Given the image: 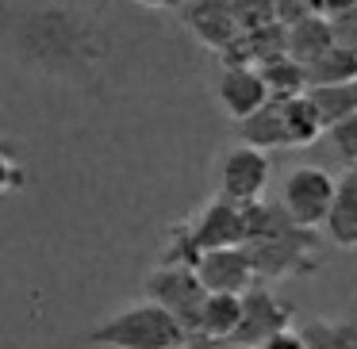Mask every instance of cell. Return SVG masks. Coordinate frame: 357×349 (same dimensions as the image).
<instances>
[{
  "label": "cell",
  "mask_w": 357,
  "mask_h": 349,
  "mask_svg": "<svg viewBox=\"0 0 357 349\" xmlns=\"http://www.w3.org/2000/svg\"><path fill=\"white\" fill-rule=\"evenodd\" d=\"M238 139L257 150H280L284 146V131H280V100H265L257 111L238 119Z\"/></svg>",
  "instance_id": "obj_16"
},
{
  "label": "cell",
  "mask_w": 357,
  "mask_h": 349,
  "mask_svg": "<svg viewBox=\"0 0 357 349\" xmlns=\"http://www.w3.org/2000/svg\"><path fill=\"white\" fill-rule=\"evenodd\" d=\"M181 16H185V27L192 31V39L200 42L204 50L211 54H223L227 47L234 42L238 35V24L231 16V4L227 0H192V4H181Z\"/></svg>",
  "instance_id": "obj_9"
},
{
  "label": "cell",
  "mask_w": 357,
  "mask_h": 349,
  "mask_svg": "<svg viewBox=\"0 0 357 349\" xmlns=\"http://www.w3.org/2000/svg\"><path fill=\"white\" fill-rule=\"evenodd\" d=\"M215 100L223 108L227 119H246L250 111H257L269 93H265V81L257 77V65H223L215 81Z\"/></svg>",
  "instance_id": "obj_10"
},
{
  "label": "cell",
  "mask_w": 357,
  "mask_h": 349,
  "mask_svg": "<svg viewBox=\"0 0 357 349\" xmlns=\"http://www.w3.org/2000/svg\"><path fill=\"white\" fill-rule=\"evenodd\" d=\"M292 318H296V307L288 300L273 295L261 284H250L238 295V323H234V330L223 338L219 349H257L269 334L292 326Z\"/></svg>",
  "instance_id": "obj_4"
},
{
  "label": "cell",
  "mask_w": 357,
  "mask_h": 349,
  "mask_svg": "<svg viewBox=\"0 0 357 349\" xmlns=\"http://www.w3.org/2000/svg\"><path fill=\"white\" fill-rule=\"evenodd\" d=\"M196 277L208 292H231V295H242L250 284H257V272H254V261L250 254L238 246H219V249H204L196 257Z\"/></svg>",
  "instance_id": "obj_8"
},
{
  "label": "cell",
  "mask_w": 357,
  "mask_h": 349,
  "mask_svg": "<svg viewBox=\"0 0 357 349\" xmlns=\"http://www.w3.org/2000/svg\"><path fill=\"white\" fill-rule=\"evenodd\" d=\"M303 96L311 100V108H315L323 131L331 123H338L342 116L357 111V81H338V85H307V88H303Z\"/></svg>",
  "instance_id": "obj_15"
},
{
  "label": "cell",
  "mask_w": 357,
  "mask_h": 349,
  "mask_svg": "<svg viewBox=\"0 0 357 349\" xmlns=\"http://www.w3.org/2000/svg\"><path fill=\"white\" fill-rule=\"evenodd\" d=\"M16 54L31 65L35 73L62 85H85L108 62V35L89 12H77L70 4H50L35 8L31 16L20 20L16 35Z\"/></svg>",
  "instance_id": "obj_1"
},
{
  "label": "cell",
  "mask_w": 357,
  "mask_h": 349,
  "mask_svg": "<svg viewBox=\"0 0 357 349\" xmlns=\"http://www.w3.org/2000/svg\"><path fill=\"white\" fill-rule=\"evenodd\" d=\"M331 27H334V42H342V47H349L357 54V0L331 20Z\"/></svg>",
  "instance_id": "obj_23"
},
{
  "label": "cell",
  "mask_w": 357,
  "mask_h": 349,
  "mask_svg": "<svg viewBox=\"0 0 357 349\" xmlns=\"http://www.w3.org/2000/svg\"><path fill=\"white\" fill-rule=\"evenodd\" d=\"M323 134L334 142V150H338L342 162H346V165H357V111L342 116L338 123H331Z\"/></svg>",
  "instance_id": "obj_21"
},
{
  "label": "cell",
  "mask_w": 357,
  "mask_h": 349,
  "mask_svg": "<svg viewBox=\"0 0 357 349\" xmlns=\"http://www.w3.org/2000/svg\"><path fill=\"white\" fill-rule=\"evenodd\" d=\"M307 85H338V81H357V54L342 42H331L315 62L303 65Z\"/></svg>",
  "instance_id": "obj_17"
},
{
  "label": "cell",
  "mask_w": 357,
  "mask_h": 349,
  "mask_svg": "<svg viewBox=\"0 0 357 349\" xmlns=\"http://www.w3.org/2000/svg\"><path fill=\"white\" fill-rule=\"evenodd\" d=\"M27 185V177H24V165L12 157V150H4L0 146V196H8V192H16V188H24Z\"/></svg>",
  "instance_id": "obj_22"
},
{
  "label": "cell",
  "mask_w": 357,
  "mask_h": 349,
  "mask_svg": "<svg viewBox=\"0 0 357 349\" xmlns=\"http://www.w3.org/2000/svg\"><path fill=\"white\" fill-rule=\"evenodd\" d=\"M257 77L265 81V93H269V100H284V96H296L307 88V73H303V65L296 62V58L288 54H277L269 58V62L257 65Z\"/></svg>",
  "instance_id": "obj_18"
},
{
  "label": "cell",
  "mask_w": 357,
  "mask_h": 349,
  "mask_svg": "<svg viewBox=\"0 0 357 349\" xmlns=\"http://www.w3.org/2000/svg\"><path fill=\"white\" fill-rule=\"evenodd\" d=\"M323 231L334 246L357 249V165H346V177L334 180V200L326 208Z\"/></svg>",
  "instance_id": "obj_11"
},
{
  "label": "cell",
  "mask_w": 357,
  "mask_h": 349,
  "mask_svg": "<svg viewBox=\"0 0 357 349\" xmlns=\"http://www.w3.org/2000/svg\"><path fill=\"white\" fill-rule=\"evenodd\" d=\"M269 150H257L238 142L234 150H227L223 162H219V196L234 203H250V200H261L265 188H269Z\"/></svg>",
  "instance_id": "obj_7"
},
{
  "label": "cell",
  "mask_w": 357,
  "mask_h": 349,
  "mask_svg": "<svg viewBox=\"0 0 357 349\" xmlns=\"http://www.w3.org/2000/svg\"><path fill=\"white\" fill-rule=\"evenodd\" d=\"M85 341L96 349H188L185 326L154 300L131 303V307L100 318Z\"/></svg>",
  "instance_id": "obj_3"
},
{
  "label": "cell",
  "mask_w": 357,
  "mask_h": 349,
  "mask_svg": "<svg viewBox=\"0 0 357 349\" xmlns=\"http://www.w3.org/2000/svg\"><path fill=\"white\" fill-rule=\"evenodd\" d=\"M142 292H146V300L162 303V307L169 311L181 326H185L188 346H192L196 315H200V303H204V295H208V288L200 284V277H196L192 265H169V261H162L146 280H142Z\"/></svg>",
  "instance_id": "obj_5"
},
{
  "label": "cell",
  "mask_w": 357,
  "mask_h": 349,
  "mask_svg": "<svg viewBox=\"0 0 357 349\" xmlns=\"http://www.w3.org/2000/svg\"><path fill=\"white\" fill-rule=\"evenodd\" d=\"M135 4H142V8H154V12H177L185 0H135Z\"/></svg>",
  "instance_id": "obj_26"
},
{
  "label": "cell",
  "mask_w": 357,
  "mask_h": 349,
  "mask_svg": "<svg viewBox=\"0 0 357 349\" xmlns=\"http://www.w3.org/2000/svg\"><path fill=\"white\" fill-rule=\"evenodd\" d=\"M227 4H231V16L238 24V31H254V27H265L277 20L273 0H227Z\"/></svg>",
  "instance_id": "obj_20"
},
{
  "label": "cell",
  "mask_w": 357,
  "mask_h": 349,
  "mask_svg": "<svg viewBox=\"0 0 357 349\" xmlns=\"http://www.w3.org/2000/svg\"><path fill=\"white\" fill-rule=\"evenodd\" d=\"M234 323H238V295L208 292L200 303V315H196V330L188 349H219L223 338L234 330Z\"/></svg>",
  "instance_id": "obj_12"
},
{
  "label": "cell",
  "mask_w": 357,
  "mask_h": 349,
  "mask_svg": "<svg viewBox=\"0 0 357 349\" xmlns=\"http://www.w3.org/2000/svg\"><path fill=\"white\" fill-rule=\"evenodd\" d=\"M273 12L280 24H292L300 16H311V0H273Z\"/></svg>",
  "instance_id": "obj_25"
},
{
  "label": "cell",
  "mask_w": 357,
  "mask_h": 349,
  "mask_svg": "<svg viewBox=\"0 0 357 349\" xmlns=\"http://www.w3.org/2000/svg\"><path fill=\"white\" fill-rule=\"evenodd\" d=\"M242 249L254 261L257 280L311 277L323 265V242L315 226H300L280 211V203H242Z\"/></svg>",
  "instance_id": "obj_2"
},
{
  "label": "cell",
  "mask_w": 357,
  "mask_h": 349,
  "mask_svg": "<svg viewBox=\"0 0 357 349\" xmlns=\"http://www.w3.org/2000/svg\"><path fill=\"white\" fill-rule=\"evenodd\" d=\"M280 131H284V150L315 146V139L323 134V123H319L315 108H311V100L303 93L280 100Z\"/></svg>",
  "instance_id": "obj_14"
},
{
  "label": "cell",
  "mask_w": 357,
  "mask_h": 349,
  "mask_svg": "<svg viewBox=\"0 0 357 349\" xmlns=\"http://www.w3.org/2000/svg\"><path fill=\"white\" fill-rule=\"evenodd\" d=\"M257 349H307V341H303V334L296 330V326H284V330L269 334Z\"/></svg>",
  "instance_id": "obj_24"
},
{
  "label": "cell",
  "mask_w": 357,
  "mask_h": 349,
  "mask_svg": "<svg viewBox=\"0 0 357 349\" xmlns=\"http://www.w3.org/2000/svg\"><path fill=\"white\" fill-rule=\"evenodd\" d=\"M331 42H334V27L326 16H315V12H311V16H300V20H292V24H284V54L296 58L300 65L315 62Z\"/></svg>",
  "instance_id": "obj_13"
},
{
  "label": "cell",
  "mask_w": 357,
  "mask_h": 349,
  "mask_svg": "<svg viewBox=\"0 0 357 349\" xmlns=\"http://www.w3.org/2000/svg\"><path fill=\"white\" fill-rule=\"evenodd\" d=\"M334 200V177L323 165H296L288 169L284 185H280V211L300 226H323L326 208Z\"/></svg>",
  "instance_id": "obj_6"
},
{
  "label": "cell",
  "mask_w": 357,
  "mask_h": 349,
  "mask_svg": "<svg viewBox=\"0 0 357 349\" xmlns=\"http://www.w3.org/2000/svg\"><path fill=\"white\" fill-rule=\"evenodd\" d=\"M307 349H357V323L354 318H311L300 326Z\"/></svg>",
  "instance_id": "obj_19"
}]
</instances>
